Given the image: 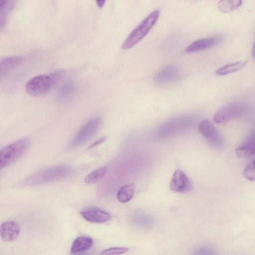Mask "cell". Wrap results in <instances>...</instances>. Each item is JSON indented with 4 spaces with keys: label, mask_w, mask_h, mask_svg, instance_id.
I'll list each match as a JSON object with an SVG mask.
<instances>
[{
    "label": "cell",
    "mask_w": 255,
    "mask_h": 255,
    "mask_svg": "<svg viewBox=\"0 0 255 255\" xmlns=\"http://www.w3.org/2000/svg\"><path fill=\"white\" fill-rule=\"evenodd\" d=\"M72 172L69 166L55 165L31 174L25 179L24 183L28 186H39L65 179L69 176Z\"/></svg>",
    "instance_id": "cell-1"
},
{
    "label": "cell",
    "mask_w": 255,
    "mask_h": 255,
    "mask_svg": "<svg viewBox=\"0 0 255 255\" xmlns=\"http://www.w3.org/2000/svg\"><path fill=\"white\" fill-rule=\"evenodd\" d=\"M61 74V72L56 71L33 77L26 83V92L32 97H39L46 94L56 85Z\"/></svg>",
    "instance_id": "cell-2"
},
{
    "label": "cell",
    "mask_w": 255,
    "mask_h": 255,
    "mask_svg": "<svg viewBox=\"0 0 255 255\" xmlns=\"http://www.w3.org/2000/svg\"><path fill=\"white\" fill-rule=\"evenodd\" d=\"M159 15V9L150 12L126 38L122 46V49H129L141 41L155 24Z\"/></svg>",
    "instance_id": "cell-3"
},
{
    "label": "cell",
    "mask_w": 255,
    "mask_h": 255,
    "mask_svg": "<svg viewBox=\"0 0 255 255\" xmlns=\"http://www.w3.org/2000/svg\"><path fill=\"white\" fill-rule=\"evenodd\" d=\"M30 141L22 138L0 149V170L11 164L27 150Z\"/></svg>",
    "instance_id": "cell-4"
},
{
    "label": "cell",
    "mask_w": 255,
    "mask_h": 255,
    "mask_svg": "<svg viewBox=\"0 0 255 255\" xmlns=\"http://www.w3.org/2000/svg\"><path fill=\"white\" fill-rule=\"evenodd\" d=\"M247 105L242 101H235L228 103L215 114L213 121L217 124L229 122L243 116L247 111Z\"/></svg>",
    "instance_id": "cell-5"
},
{
    "label": "cell",
    "mask_w": 255,
    "mask_h": 255,
    "mask_svg": "<svg viewBox=\"0 0 255 255\" xmlns=\"http://www.w3.org/2000/svg\"><path fill=\"white\" fill-rule=\"evenodd\" d=\"M193 123V119L188 116L178 117L168 121L158 129L159 136L167 137L175 135L189 128Z\"/></svg>",
    "instance_id": "cell-6"
},
{
    "label": "cell",
    "mask_w": 255,
    "mask_h": 255,
    "mask_svg": "<svg viewBox=\"0 0 255 255\" xmlns=\"http://www.w3.org/2000/svg\"><path fill=\"white\" fill-rule=\"evenodd\" d=\"M101 119L95 117L88 121L79 130L71 143L72 147H76L84 144L93 136L98 130Z\"/></svg>",
    "instance_id": "cell-7"
},
{
    "label": "cell",
    "mask_w": 255,
    "mask_h": 255,
    "mask_svg": "<svg viewBox=\"0 0 255 255\" xmlns=\"http://www.w3.org/2000/svg\"><path fill=\"white\" fill-rule=\"evenodd\" d=\"M199 130L207 141L217 149H222L225 141L222 136L208 120H202L199 125Z\"/></svg>",
    "instance_id": "cell-8"
},
{
    "label": "cell",
    "mask_w": 255,
    "mask_h": 255,
    "mask_svg": "<svg viewBox=\"0 0 255 255\" xmlns=\"http://www.w3.org/2000/svg\"><path fill=\"white\" fill-rule=\"evenodd\" d=\"M169 187L174 192L187 193L192 190V184L186 173L180 169H177L172 176Z\"/></svg>",
    "instance_id": "cell-9"
},
{
    "label": "cell",
    "mask_w": 255,
    "mask_h": 255,
    "mask_svg": "<svg viewBox=\"0 0 255 255\" xmlns=\"http://www.w3.org/2000/svg\"><path fill=\"white\" fill-rule=\"evenodd\" d=\"M80 214L85 220L94 223H104L112 219L109 213L96 207L86 208L81 211Z\"/></svg>",
    "instance_id": "cell-10"
},
{
    "label": "cell",
    "mask_w": 255,
    "mask_h": 255,
    "mask_svg": "<svg viewBox=\"0 0 255 255\" xmlns=\"http://www.w3.org/2000/svg\"><path fill=\"white\" fill-rule=\"evenodd\" d=\"M223 40L220 35L208 37L198 39L191 43L186 49L187 53H194L212 47Z\"/></svg>",
    "instance_id": "cell-11"
},
{
    "label": "cell",
    "mask_w": 255,
    "mask_h": 255,
    "mask_svg": "<svg viewBox=\"0 0 255 255\" xmlns=\"http://www.w3.org/2000/svg\"><path fill=\"white\" fill-rule=\"evenodd\" d=\"M181 73L174 67H166L158 72L154 76L155 81L158 84H167L175 83L180 79Z\"/></svg>",
    "instance_id": "cell-12"
},
{
    "label": "cell",
    "mask_w": 255,
    "mask_h": 255,
    "mask_svg": "<svg viewBox=\"0 0 255 255\" xmlns=\"http://www.w3.org/2000/svg\"><path fill=\"white\" fill-rule=\"evenodd\" d=\"M20 233L19 225L14 221H6L0 225V237L5 242H12L18 237Z\"/></svg>",
    "instance_id": "cell-13"
},
{
    "label": "cell",
    "mask_w": 255,
    "mask_h": 255,
    "mask_svg": "<svg viewBox=\"0 0 255 255\" xmlns=\"http://www.w3.org/2000/svg\"><path fill=\"white\" fill-rule=\"evenodd\" d=\"M21 56H9L0 59V81L7 73L20 65L23 61Z\"/></svg>",
    "instance_id": "cell-14"
},
{
    "label": "cell",
    "mask_w": 255,
    "mask_h": 255,
    "mask_svg": "<svg viewBox=\"0 0 255 255\" xmlns=\"http://www.w3.org/2000/svg\"><path fill=\"white\" fill-rule=\"evenodd\" d=\"M131 220L135 226L142 228H151L156 223L155 219L152 215L140 211L133 213Z\"/></svg>",
    "instance_id": "cell-15"
},
{
    "label": "cell",
    "mask_w": 255,
    "mask_h": 255,
    "mask_svg": "<svg viewBox=\"0 0 255 255\" xmlns=\"http://www.w3.org/2000/svg\"><path fill=\"white\" fill-rule=\"evenodd\" d=\"M94 244L93 240L86 236L79 237L73 242L70 253L75 255L83 252L91 248Z\"/></svg>",
    "instance_id": "cell-16"
},
{
    "label": "cell",
    "mask_w": 255,
    "mask_h": 255,
    "mask_svg": "<svg viewBox=\"0 0 255 255\" xmlns=\"http://www.w3.org/2000/svg\"><path fill=\"white\" fill-rule=\"evenodd\" d=\"M255 143L254 136L250 137L236 149L237 156L239 158H247L255 153Z\"/></svg>",
    "instance_id": "cell-17"
},
{
    "label": "cell",
    "mask_w": 255,
    "mask_h": 255,
    "mask_svg": "<svg viewBox=\"0 0 255 255\" xmlns=\"http://www.w3.org/2000/svg\"><path fill=\"white\" fill-rule=\"evenodd\" d=\"M135 189V186L133 184L122 186L117 193L118 200L122 203L129 201L134 195Z\"/></svg>",
    "instance_id": "cell-18"
},
{
    "label": "cell",
    "mask_w": 255,
    "mask_h": 255,
    "mask_svg": "<svg viewBox=\"0 0 255 255\" xmlns=\"http://www.w3.org/2000/svg\"><path fill=\"white\" fill-rule=\"evenodd\" d=\"M246 64V61H238L227 64L217 69L216 73L221 76L229 74L243 69Z\"/></svg>",
    "instance_id": "cell-19"
},
{
    "label": "cell",
    "mask_w": 255,
    "mask_h": 255,
    "mask_svg": "<svg viewBox=\"0 0 255 255\" xmlns=\"http://www.w3.org/2000/svg\"><path fill=\"white\" fill-rule=\"evenodd\" d=\"M106 167H101L91 172L85 178V182L88 184H95L101 180L107 172Z\"/></svg>",
    "instance_id": "cell-20"
},
{
    "label": "cell",
    "mask_w": 255,
    "mask_h": 255,
    "mask_svg": "<svg viewBox=\"0 0 255 255\" xmlns=\"http://www.w3.org/2000/svg\"><path fill=\"white\" fill-rule=\"evenodd\" d=\"M242 0H221L218 3V7L224 13L231 12L240 7Z\"/></svg>",
    "instance_id": "cell-21"
},
{
    "label": "cell",
    "mask_w": 255,
    "mask_h": 255,
    "mask_svg": "<svg viewBox=\"0 0 255 255\" xmlns=\"http://www.w3.org/2000/svg\"><path fill=\"white\" fill-rule=\"evenodd\" d=\"M75 86L72 81H68L60 87L58 93V97L60 100H65L69 97L75 91Z\"/></svg>",
    "instance_id": "cell-22"
},
{
    "label": "cell",
    "mask_w": 255,
    "mask_h": 255,
    "mask_svg": "<svg viewBox=\"0 0 255 255\" xmlns=\"http://www.w3.org/2000/svg\"><path fill=\"white\" fill-rule=\"evenodd\" d=\"M244 176L250 181H254L255 179V160H253L245 167Z\"/></svg>",
    "instance_id": "cell-23"
},
{
    "label": "cell",
    "mask_w": 255,
    "mask_h": 255,
    "mask_svg": "<svg viewBox=\"0 0 255 255\" xmlns=\"http://www.w3.org/2000/svg\"><path fill=\"white\" fill-rule=\"evenodd\" d=\"M128 248L127 247H112L102 251L100 255H120L127 252Z\"/></svg>",
    "instance_id": "cell-24"
},
{
    "label": "cell",
    "mask_w": 255,
    "mask_h": 255,
    "mask_svg": "<svg viewBox=\"0 0 255 255\" xmlns=\"http://www.w3.org/2000/svg\"><path fill=\"white\" fill-rule=\"evenodd\" d=\"M192 255H216L215 251L211 247L201 246L195 249Z\"/></svg>",
    "instance_id": "cell-25"
},
{
    "label": "cell",
    "mask_w": 255,
    "mask_h": 255,
    "mask_svg": "<svg viewBox=\"0 0 255 255\" xmlns=\"http://www.w3.org/2000/svg\"><path fill=\"white\" fill-rule=\"evenodd\" d=\"M15 5L13 0H0V11L10 9L12 10Z\"/></svg>",
    "instance_id": "cell-26"
},
{
    "label": "cell",
    "mask_w": 255,
    "mask_h": 255,
    "mask_svg": "<svg viewBox=\"0 0 255 255\" xmlns=\"http://www.w3.org/2000/svg\"><path fill=\"white\" fill-rule=\"evenodd\" d=\"M11 10H5L0 11V30L3 28L5 25L8 14Z\"/></svg>",
    "instance_id": "cell-27"
},
{
    "label": "cell",
    "mask_w": 255,
    "mask_h": 255,
    "mask_svg": "<svg viewBox=\"0 0 255 255\" xmlns=\"http://www.w3.org/2000/svg\"><path fill=\"white\" fill-rule=\"evenodd\" d=\"M106 139V137H101L99 139H98V140H97L96 141H95L94 142H93L89 147V148H93V147H95L99 144H100V143H101L102 142H103Z\"/></svg>",
    "instance_id": "cell-28"
},
{
    "label": "cell",
    "mask_w": 255,
    "mask_h": 255,
    "mask_svg": "<svg viewBox=\"0 0 255 255\" xmlns=\"http://www.w3.org/2000/svg\"><path fill=\"white\" fill-rule=\"evenodd\" d=\"M105 2H106V0H97L96 1L97 5L100 7H102L104 6V5L105 4Z\"/></svg>",
    "instance_id": "cell-29"
},
{
    "label": "cell",
    "mask_w": 255,
    "mask_h": 255,
    "mask_svg": "<svg viewBox=\"0 0 255 255\" xmlns=\"http://www.w3.org/2000/svg\"><path fill=\"white\" fill-rule=\"evenodd\" d=\"M91 255L90 254H81V255Z\"/></svg>",
    "instance_id": "cell-30"
}]
</instances>
